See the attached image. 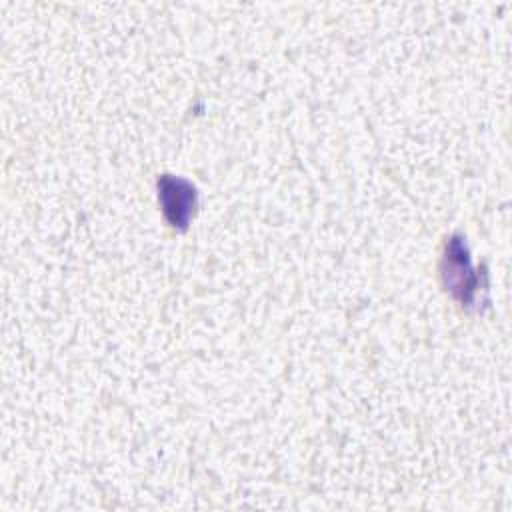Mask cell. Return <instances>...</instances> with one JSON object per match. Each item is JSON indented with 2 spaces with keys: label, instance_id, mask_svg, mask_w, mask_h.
I'll return each mask as SVG.
<instances>
[{
  "label": "cell",
  "instance_id": "1",
  "mask_svg": "<svg viewBox=\"0 0 512 512\" xmlns=\"http://www.w3.org/2000/svg\"><path fill=\"white\" fill-rule=\"evenodd\" d=\"M160 198L170 222L174 226H184L194 210V202H196L194 188L186 180L164 176L160 180Z\"/></svg>",
  "mask_w": 512,
  "mask_h": 512
}]
</instances>
